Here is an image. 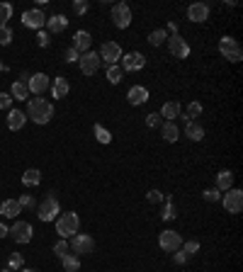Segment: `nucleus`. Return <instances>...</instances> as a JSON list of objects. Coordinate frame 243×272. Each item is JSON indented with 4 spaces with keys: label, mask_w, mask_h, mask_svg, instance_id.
I'll use <instances>...</instances> for the list:
<instances>
[{
    "label": "nucleus",
    "mask_w": 243,
    "mask_h": 272,
    "mask_svg": "<svg viewBox=\"0 0 243 272\" xmlns=\"http://www.w3.org/2000/svg\"><path fill=\"white\" fill-rule=\"evenodd\" d=\"M34 124H49L54 119V105L44 98H29L27 100V112H24Z\"/></svg>",
    "instance_id": "nucleus-1"
},
{
    "label": "nucleus",
    "mask_w": 243,
    "mask_h": 272,
    "mask_svg": "<svg viewBox=\"0 0 243 272\" xmlns=\"http://www.w3.org/2000/svg\"><path fill=\"white\" fill-rule=\"evenodd\" d=\"M80 229V219H78L76 211H68V214H61L56 219V233L61 238H71L73 233H78Z\"/></svg>",
    "instance_id": "nucleus-2"
},
{
    "label": "nucleus",
    "mask_w": 243,
    "mask_h": 272,
    "mask_svg": "<svg viewBox=\"0 0 243 272\" xmlns=\"http://www.w3.org/2000/svg\"><path fill=\"white\" fill-rule=\"evenodd\" d=\"M58 214H61V204L54 195H46L37 207V217L42 221H54V219H58Z\"/></svg>",
    "instance_id": "nucleus-3"
},
{
    "label": "nucleus",
    "mask_w": 243,
    "mask_h": 272,
    "mask_svg": "<svg viewBox=\"0 0 243 272\" xmlns=\"http://www.w3.org/2000/svg\"><path fill=\"white\" fill-rule=\"evenodd\" d=\"M219 54L224 56V58H229L231 64H238V61L243 58V49L233 37H221L219 39Z\"/></svg>",
    "instance_id": "nucleus-4"
},
{
    "label": "nucleus",
    "mask_w": 243,
    "mask_h": 272,
    "mask_svg": "<svg viewBox=\"0 0 243 272\" xmlns=\"http://www.w3.org/2000/svg\"><path fill=\"white\" fill-rule=\"evenodd\" d=\"M221 204H224V209H226L229 214H241L243 192L238 190V187H231L229 192H224V195H221Z\"/></svg>",
    "instance_id": "nucleus-5"
},
{
    "label": "nucleus",
    "mask_w": 243,
    "mask_h": 272,
    "mask_svg": "<svg viewBox=\"0 0 243 272\" xmlns=\"http://www.w3.org/2000/svg\"><path fill=\"white\" fill-rule=\"evenodd\" d=\"M112 24H114L117 29H127V27L132 24V8H129L127 3L112 5Z\"/></svg>",
    "instance_id": "nucleus-6"
},
{
    "label": "nucleus",
    "mask_w": 243,
    "mask_h": 272,
    "mask_svg": "<svg viewBox=\"0 0 243 272\" xmlns=\"http://www.w3.org/2000/svg\"><path fill=\"white\" fill-rule=\"evenodd\" d=\"M32 224H29V221H15V224H12L10 229H8V236H12V240H15V243H29V240H32Z\"/></svg>",
    "instance_id": "nucleus-7"
},
{
    "label": "nucleus",
    "mask_w": 243,
    "mask_h": 272,
    "mask_svg": "<svg viewBox=\"0 0 243 272\" xmlns=\"http://www.w3.org/2000/svg\"><path fill=\"white\" fill-rule=\"evenodd\" d=\"M100 61H105L107 66H117V61H122V46L117 42H105L100 46Z\"/></svg>",
    "instance_id": "nucleus-8"
},
{
    "label": "nucleus",
    "mask_w": 243,
    "mask_h": 272,
    "mask_svg": "<svg viewBox=\"0 0 243 272\" xmlns=\"http://www.w3.org/2000/svg\"><path fill=\"white\" fill-rule=\"evenodd\" d=\"M68 246H71L73 255H90V253L95 251L93 236H85V233H76V236H73V243H68Z\"/></svg>",
    "instance_id": "nucleus-9"
},
{
    "label": "nucleus",
    "mask_w": 243,
    "mask_h": 272,
    "mask_svg": "<svg viewBox=\"0 0 243 272\" xmlns=\"http://www.w3.org/2000/svg\"><path fill=\"white\" fill-rule=\"evenodd\" d=\"M158 246H161V251L166 253H175L180 246H183V238H180V233L177 231H161V236H158Z\"/></svg>",
    "instance_id": "nucleus-10"
},
{
    "label": "nucleus",
    "mask_w": 243,
    "mask_h": 272,
    "mask_svg": "<svg viewBox=\"0 0 243 272\" xmlns=\"http://www.w3.org/2000/svg\"><path fill=\"white\" fill-rule=\"evenodd\" d=\"M78 64H80L83 76H95L100 71V66H102V61H100V56L95 54V51H85V54H80Z\"/></svg>",
    "instance_id": "nucleus-11"
},
{
    "label": "nucleus",
    "mask_w": 243,
    "mask_h": 272,
    "mask_svg": "<svg viewBox=\"0 0 243 272\" xmlns=\"http://www.w3.org/2000/svg\"><path fill=\"white\" fill-rule=\"evenodd\" d=\"M146 66V56L141 51H129V54H122V71H141Z\"/></svg>",
    "instance_id": "nucleus-12"
},
{
    "label": "nucleus",
    "mask_w": 243,
    "mask_h": 272,
    "mask_svg": "<svg viewBox=\"0 0 243 272\" xmlns=\"http://www.w3.org/2000/svg\"><path fill=\"white\" fill-rule=\"evenodd\" d=\"M22 24L27 27V29H42L46 24V15L39 8H34V10H27V12H22Z\"/></svg>",
    "instance_id": "nucleus-13"
},
{
    "label": "nucleus",
    "mask_w": 243,
    "mask_h": 272,
    "mask_svg": "<svg viewBox=\"0 0 243 272\" xmlns=\"http://www.w3.org/2000/svg\"><path fill=\"white\" fill-rule=\"evenodd\" d=\"M168 46H170V54L175 56V58H188L190 56V44L180 34H170L168 37Z\"/></svg>",
    "instance_id": "nucleus-14"
},
{
    "label": "nucleus",
    "mask_w": 243,
    "mask_h": 272,
    "mask_svg": "<svg viewBox=\"0 0 243 272\" xmlns=\"http://www.w3.org/2000/svg\"><path fill=\"white\" fill-rule=\"evenodd\" d=\"M49 76L46 73H34L27 78V87H29V95H42L44 90H49Z\"/></svg>",
    "instance_id": "nucleus-15"
},
{
    "label": "nucleus",
    "mask_w": 243,
    "mask_h": 272,
    "mask_svg": "<svg viewBox=\"0 0 243 272\" xmlns=\"http://www.w3.org/2000/svg\"><path fill=\"white\" fill-rule=\"evenodd\" d=\"M188 20L190 22H207L209 20V5H207V3H192L188 8Z\"/></svg>",
    "instance_id": "nucleus-16"
},
{
    "label": "nucleus",
    "mask_w": 243,
    "mask_h": 272,
    "mask_svg": "<svg viewBox=\"0 0 243 272\" xmlns=\"http://www.w3.org/2000/svg\"><path fill=\"white\" fill-rule=\"evenodd\" d=\"M148 98H151V95H148V90H146L144 85H134V87H129V93H127V100H129V105H134V107L144 105Z\"/></svg>",
    "instance_id": "nucleus-17"
},
{
    "label": "nucleus",
    "mask_w": 243,
    "mask_h": 272,
    "mask_svg": "<svg viewBox=\"0 0 243 272\" xmlns=\"http://www.w3.org/2000/svg\"><path fill=\"white\" fill-rule=\"evenodd\" d=\"M90 46H93V37H90V32H85V29L76 32V37H73V49H76L78 54L90 51Z\"/></svg>",
    "instance_id": "nucleus-18"
},
{
    "label": "nucleus",
    "mask_w": 243,
    "mask_h": 272,
    "mask_svg": "<svg viewBox=\"0 0 243 272\" xmlns=\"http://www.w3.org/2000/svg\"><path fill=\"white\" fill-rule=\"evenodd\" d=\"M49 90H51V98L54 100H61L68 95V90H71V85H68V80L64 76H56L54 83L49 85Z\"/></svg>",
    "instance_id": "nucleus-19"
},
{
    "label": "nucleus",
    "mask_w": 243,
    "mask_h": 272,
    "mask_svg": "<svg viewBox=\"0 0 243 272\" xmlns=\"http://www.w3.org/2000/svg\"><path fill=\"white\" fill-rule=\"evenodd\" d=\"M66 27H68L66 15H51V17H46V29H49L51 34L66 32Z\"/></svg>",
    "instance_id": "nucleus-20"
},
{
    "label": "nucleus",
    "mask_w": 243,
    "mask_h": 272,
    "mask_svg": "<svg viewBox=\"0 0 243 272\" xmlns=\"http://www.w3.org/2000/svg\"><path fill=\"white\" fill-rule=\"evenodd\" d=\"M24 122H27L24 112H20V109H10L8 112V129L10 131H20L24 127Z\"/></svg>",
    "instance_id": "nucleus-21"
},
{
    "label": "nucleus",
    "mask_w": 243,
    "mask_h": 272,
    "mask_svg": "<svg viewBox=\"0 0 243 272\" xmlns=\"http://www.w3.org/2000/svg\"><path fill=\"white\" fill-rule=\"evenodd\" d=\"M161 136H163V141L175 143L180 139V129L175 127V122H163L161 124Z\"/></svg>",
    "instance_id": "nucleus-22"
},
{
    "label": "nucleus",
    "mask_w": 243,
    "mask_h": 272,
    "mask_svg": "<svg viewBox=\"0 0 243 272\" xmlns=\"http://www.w3.org/2000/svg\"><path fill=\"white\" fill-rule=\"evenodd\" d=\"M20 211H22V207H20L17 199H5V202L0 204V214H3L5 219H15Z\"/></svg>",
    "instance_id": "nucleus-23"
},
{
    "label": "nucleus",
    "mask_w": 243,
    "mask_h": 272,
    "mask_svg": "<svg viewBox=\"0 0 243 272\" xmlns=\"http://www.w3.org/2000/svg\"><path fill=\"white\" fill-rule=\"evenodd\" d=\"M158 114H161V119L163 122H173L175 117H180V102H166Z\"/></svg>",
    "instance_id": "nucleus-24"
},
{
    "label": "nucleus",
    "mask_w": 243,
    "mask_h": 272,
    "mask_svg": "<svg viewBox=\"0 0 243 272\" xmlns=\"http://www.w3.org/2000/svg\"><path fill=\"white\" fill-rule=\"evenodd\" d=\"M10 98L12 100H29V87L24 80H15L10 87Z\"/></svg>",
    "instance_id": "nucleus-25"
},
{
    "label": "nucleus",
    "mask_w": 243,
    "mask_h": 272,
    "mask_svg": "<svg viewBox=\"0 0 243 272\" xmlns=\"http://www.w3.org/2000/svg\"><path fill=\"white\" fill-rule=\"evenodd\" d=\"M233 187V173L231 170H221L219 175H217V190L219 192H229Z\"/></svg>",
    "instance_id": "nucleus-26"
},
{
    "label": "nucleus",
    "mask_w": 243,
    "mask_h": 272,
    "mask_svg": "<svg viewBox=\"0 0 243 272\" xmlns=\"http://www.w3.org/2000/svg\"><path fill=\"white\" fill-rule=\"evenodd\" d=\"M185 136H188L190 141H202V139H204V129H202V127H199L197 122H188V124H185Z\"/></svg>",
    "instance_id": "nucleus-27"
},
{
    "label": "nucleus",
    "mask_w": 243,
    "mask_h": 272,
    "mask_svg": "<svg viewBox=\"0 0 243 272\" xmlns=\"http://www.w3.org/2000/svg\"><path fill=\"white\" fill-rule=\"evenodd\" d=\"M39 183H42V173H39L37 168H29V170H24V173H22V185L37 187Z\"/></svg>",
    "instance_id": "nucleus-28"
},
{
    "label": "nucleus",
    "mask_w": 243,
    "mask_h": 272,
    "mask_svg": "<svg viewBox=\"0 0 243 272\" xmlns=\"http://www.w3.org/2000/svg\"><path fill=\"white\" fill-rule=\"evenodd\" d=\"M61 265H64V270L66 272H78L80 270V258L73 255V253H68L66 258H61Z\"/></svg>",
    "instance_id": "nucleus-29"
},
{
    "label": "nucleus",
    "mask_w": 243,
    "mask_h": 272,
    "mask_svg": "<svg viewBox=\"0 0 243 272\" xmlns=\"http://www.w3.org/2000/svg\"><path fill=\"white\" fill-rule=\"evenodd\" d=\"M93 134H95V139H98L100 143H112V134L102 124H93Z\"/></svg>",
    "instance_id": "nucleus-30"
},
{
    "label": "nucleus",
    "mask_w": 243,
    "mask_h": 272,
    "mask_svg": "<svg viewBox=\"0 0 243 272\" xmlns=\"http://www.w3.org/2000/svg\"><path fill=\"white\" fill-rule=\"evenodd\" d=\"M163 202H166V207H163V214H161V217H163V221H173L177 214H175V204H173L170 195H166V199H163Z\"/></svg>",
    "instance_id": "nucleus-31"
},
{
    "label": "nucleus",
    "mask_w": 243,
    "mask_h": 272,
    "mask_svg": "<svg viewBox=\"0 0 243 272\" xmlns=\"http://www.w3.org/2000/svg\"><path fill=\"white\" fill-rule=\"evenodd\" d=\"M122 76H124V71H122L119 66H107V80H110L112 85L122 83Z\"/></svg>",
    "instance_id": "nucleus-32"
},
{
    "label": "nucleus",
    "mask_w": 243,
    "mask_h": 272,
    "mask_svg": "<svg viewBox=\"0 0 243 272\" xmlns=\"http://www.w3.org/2000/svg\"><path fill=\"white\" fill-rule=\"evenodd\" d=\"M148 42L154 44V46H161L163 42H168V32L166 29H154V32L148 34Z\"/></svg>",
    "instance_id": "nucleus-33"
},
{
    "label": "nucleus",
    "mask_w": 243,
    "mask_h": 272,
    "mask_svg": "<svg viewBox=\"0 0 243 272\" xmlns=\"http://www.w3.org/2000/svg\"><path fill=\"white\" fill-rule=\"evenodd\" d=\"M22 265H24V258L20 253H12L10 258H8V270L17 272V270H22Z\"/></svg>",
    "instance_id": "nucleus-34"
},
{
    "label": "nucleus",
    "mask_w": 243,
    "mask_h": 272,
    "mask_svg": "<svg viewBox=\"0 0 243 272\" xmlns=\"http://www.w3.org/2000/svg\"><path fill=\"white\" fill-rule=\"evenodd\" d=\"M10 17H12V5L10 3H0V27H8Z\"/></svg>",
    "instance_id": "nucleus-35"
},
{
    "label": "nucleus",
    "mask_w": 243,
    "mask_h": 272,
    "mask_svg": "<svg viewBox=\"0 0 243 272\" xmlns=\"http://www.w3.org/2000/svg\"><path fill=\"white\" fill-rule=\"evenodd\" d=\"M68 253H71V246H68V240L66 238H61L58 243L54 246V255L56 258H66Z\"/></svg>",
    "instance_id": "nucleus-36"
},
{
    "label": "nucleus",
    "mask_w": 243,
    "mask_h": 272,
    "mask_svg": "<svg viewBox=\"0 0 243 272\" xmlns=\"http://www.w3.org/2000/svg\"><path fill=\"white\" fill-rule=\"evenodd\" d=\"M161 124H163L161 114H156V112L146 114V127H148V129H161Z\"/></svg>",
    "instance_id": "nucleus-37"
},
{
    "label": "nucleus",
    "mask_w": 243,
    "mask_h": 272,
    "mask_svg": "<svg viewBox=\"0 0 243 272\" xmlns=\"http://www.w3.org/2000/svg\"><path fill=\"white\" fill-rule=\"evenodd\" d=\"M202 197H204V202H219V199H221V192L217 190V187H207V190L202 192Z\"/></svg>",
    "instance_id": "nucleus-38"
},
{
    "label": "nucleus",
    "mask_w": 243,
    "mask_h": 272,
    "mask_svg": "<svg viewBox=\"0 0 243 272\" xmlns=\"http://www.w3.org/2000/svg\"><path fill=\"white\" fill-rule=\"evenodd\" d=\"M199 114H202V105H199V102H190L188 105V119L195 122V117H199Z\"/></svg>",
    "instance_id": "nucleus-39"
},
{
    "label": "nucleus",
    "mask_w": 243,
    "mask_h": 272,
    "mask_svg": "<svg viewBox=\"0 0 243 272\" xmlns=\"http://www.w3.org/2000/svg\"><path fill=\"white\" fill-rule=\"evenodd\" d=\"M180 251L188 253L190 258H192V255L199 251V243H197V240H188V243H183V246H180Z\"/></svg>",
    "instance_id": "nucleus-40"
},
{
    "label": "nucleus",
    "mask_w": 243,
    "mask_h": 272,
    "mask_svg": "<svg viewBox=\"0 0 243 272\" xmlns=\"http://www.w3.org/2000/svg\"><path fill=\"white\" fill-rule=\"evenodd\" d=\"M146 199H148L151 204H156V202H163V199H166V195H163L161 190H148V192H146Z\"/></svg>",
    "instance_id": "nucleus-41"
},
{
    "label": "nucleus",
    "mask_w": 243,
    "mask_h": 272,
    "mask_svg": "<svg viewBox=\"0 0 243 272\" xmlns=\"http://www.w3.org/2000/svg\"><path fill=\"white\" fill-rule=\"evenodd\" d=\"M12 42V29L10 27H0V46H8Z\"/></svg>",
    "instance_id": "nucleus-42"
},
{
    "label": "nucleus",
    "mask_w": 243,
    "mask_h": 272,
    "mask_svg": "<svg viewBox=\"0 0 243 272\" xmlns=\"http://www.w3.org/2000/svg\"><path fill=\"white\" fill-rule=\"evenodd\" d=\"M73 12L76 15H85L88 12V3L85 0H73Z\"/></svg>",
    "instance_id": "nucleus-43"
},
{
    "label": "nucleus",
    "mask_w": 243,
    "mask_h": 272,
    "mask_svg": "<svg viewBox=\"0 0 243 272\" xmlns=\"http://www.w3.org/2000/svg\"><path fill=\"white\" fill-rule=\"evenodd\" d=\"M10 107H12L10 93H0V109H8V112H10Z\"/></svg>",
    "instance_id": "nucleus-44"
},
{
    "label": "nucleus",
    "mask_w": 243,
    "mask_h": 272,
    "mask_svg": "<svg viewBox=\"0 0 243 272\" xmlns=\"http://www.w3.org/2000/svg\"><path fill=\"white\" fill-rule=\"evenodd\" d=\"M17 202H20V207H29V209H34V197L32 195H20L17 197Z\"/></svg>",
    "instance_id": "nucleus-45"
},
{
    "label": "nucleus",
    "mask_w": 243,
    "mask_h": 272,
    "mask_svg": "<svg viewBox=\"0 0 243 272\" xmlns=\"http://www.w3.org/2000/svg\"><path fill=\"white\" fill-rule=\"evenodd\" d=\"M78 58H80V54H78L73 46H71V49H66V56H64V61H66V64H76Z\"/></svg>",
    "instance_id": "nucleus-46"
},
{
    "label": "nucleus",
    "mask_w": 243,
    "mask_h": 272,
    "mask_svg": "<svg viewBox=\"0 0 243 272\" xmlns=\"http://www.w3.org/2000/svg\"><path fill=\"white\" fill-rule=\"evenodd\" d=\"M37 44H39V46H49V32L39 29V34H37Z\"/></svg>",
    "instance_id": "nucleus-47"
},
{
    "label": "nucleus",
    "mask_w": 243,
    "mask_h": 272,
    "mask_svg": "<svg viewBox=\"0 0 243 272\" xmlns=\"http://www.w3.org/2000/svg\"><path fill=\"white\" fill-rule=\"evenodd\" d=\"M166 32H168V37H170V34H177V24H175V22H170V24H168Z\"/></svg>",
    "instance_id": "nucleus-48"
},
{
    "label": "nucleus",
    "mask_w": 243,
    "mask_h": 272,
    "mask_svg": "<svg viewBox=\"0 0 243 272\" xmlns=\"http://www.w3.org/2000/svg\"><path fill=\"white\" fill-rule=\"evenodd\" d=\"M5 236H8V226L0 221V238H5Z\"/></svg>",
    "instance_id": "nucleus-49"
},
{
    "label": "nucleus",
    "mask_w": 243,
    "mask_h": 272,
    "mask_svg": "<svg viewBox=\"0 0 243 272\" xmlns=\"http://www.w3.org/2000/svg\"><path fill=\"white\" fill-rule=\"evenodd\" d=\"M5 71H8V66H5L3 61H0V73H5Z\"/></svg>",
    "instance_id": "nucleus-50"
},
{
    "label": "nucleus",
    "mask_w": 243,
    "mask_h": 272,
    "mask_svg": "<svg viewBox=\"0 0 243 272\" xmlns=\"http://www.w3.org/2000/svg\"><path fill=\"white\" fill-rule=\"evenodd\" d=\"M0 272H12V270H8V267H5V270H0Z\"/></svg>",
    "instance_id": "nucleus-51"
},
{
    "label": "nucleus",
    "mask_w": 243,
    "mask_h": 272,
    "mask_svg": "<svg viewBox=\"0 0 243 272\" xmlns=\"http://www.w3.org/2000/svg\"><path fill=\"white\" fill-rule=\"evenodd\" d=\"M22 272H37V270H22Z\"/></svg>",
    "instance_id": "nucleus-52"
}]
</instances>
